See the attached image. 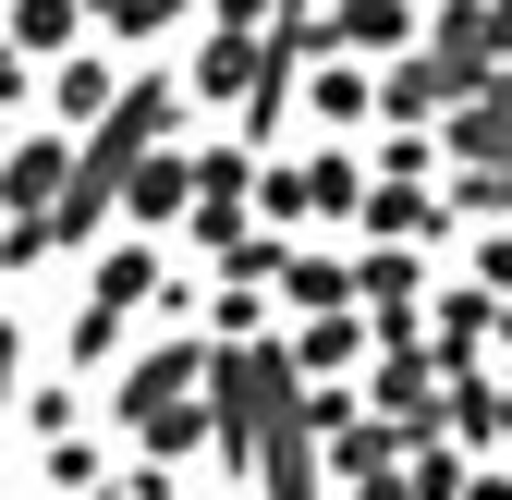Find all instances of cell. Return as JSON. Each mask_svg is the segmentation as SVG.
<instances>
[{
  "label": "cell",
  "mask_w": 512,
  "mask_h": 500,
  "mask_svg": "<svg viewBox=\"0 0 512 500\" xmlns=\"http://www.w3.org/2000/svg\"><path fill=\"white\" fill-rule=\"evenodd\" d=\"M13 379H25V330L0 318V415H13Z\"/></svg>",
  "instance_id": "cell-1"
}]
</instances>
